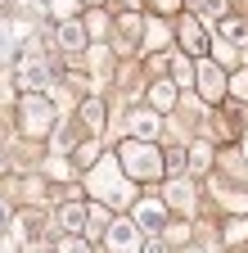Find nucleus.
<instances>
[{
    "label": "nucleus",
    "mask_w": 248,
    "mask_h": 253,
    "mask_svg": "<svg viewBox=\"0 0 248 253\" xmlns=\"http://www.w3.org/2000/svg\"><path fill=\"white\" fill-rule=\"evenodd\" d=\"M86 195H95L100 204H113V208H127L136 204V181L122 172L117 154H100V163L86 168Z\"/></svg>",
    "instance_id": "1"
},
{
    "label": "nucleus",
    "mask_w": 248,
    "mask_h": 253,
    "mask_svg": "<svg viewBox=\"0 0 248 253\" xmlns=\"http://www.w3.org/2000/svg\"><path fill=\"white\" fill-rule=\"evenodd\" d=\"M117 163H122V172H127L131 181H158L167 172V154L153 145V140L127 136V140L117 145Z\"/></svg>",
    "instance_id": "2"
},
{
    "label": "nucleus",
    "mask_w": 248,
    "mask_h": 253,
    "mask_svg": "<svg viewBox=\"0 0 248 253\" xmlns=\"http://www.w3.org/2000/svg\"><path fill=\"white\" fill-rule=\"evenodd\" d=\"M18 118H23V131L27 136H45L50 126H54V104L45 100L41 90H27L23 104H18Z\"/></svg>",
    "instance_id": "3"
},
{
    "label": "nucleus",
    "mask_w": 248,
    "mask_h": 253,
    "mask_svg": "<svg viewBox=\"0 0 248 253\" xmlns=\"http://www.w3.org/2000/svg\"><path fill=\"white\" fill-rule=\"evenodd\" d=\"M18 68H14V86L18 90H45L50 86V77H54V68H50V59L45 54H36V50H27L23 59H14Z\"/></svg>",
    "instance_id": "4"
},
{
    "label": "nucleus",
    "mask_w": 248,
    "mask_h": 253,
    "mask_svg": "<svg viewBox=\"0 0 248 253\" xmlns=\"http://www.w3.org/2000/svg\"><path fill=\"white\" fill-rule=\"evenodd\" d=\"M104 240H108V253H140V249H144V244H140V226H136V221H108Z\"/></svg>",
    "instance_id": "5"
},
{
    "label": "nucleus",
    "mask_w": 248,
    "mask_h": 253,
    "mask_svg": "<svg viewBox=\"0 0 248 253\" xmlns=\"http://www.w3.org/2000/svg\"><path fill=\"white\" fill-rule=\"evenodd\" d=\"M131 208H136V226H140V231L158 235V231L167 226V199H136Z\"/></svg>",
    "instance_id": "6"
},
{
    "label": "nucleus",
    "mask_w": 248,
    "mask_h": 253,
    "mask_svg": "<svg viewBox=\"0 0 248 253\" xmlns=\"http://www.w3.org/2000/svg\"><path fill=\"white\" fill-rule=\"evenodd\" d=\"M194 82H199V90H203L208 104H221L226 90H230L226 77H221V63H199V77H194Z\"/></svg>",
    "instance_id": "7"
},
{
    "label": "nucleus",
    "mask_w": 248,
    "mask_h": 253,
    "mask_svg": "<svg viewBox=\"0 0 248 253\" xmlns=\"http://www.w3.org/2000/svg\"><path fill=\"white\" fill-rule=\"evenodd\" d=\"M180 50L190 54V59H208L212 41H208V32H203L199 18H185V23H180Z\"/></svg>",
    "instance_id": "8"
},
{
    "label": "nucleus",
    "mask_w": 248,
    "mask_h": 253,
    "mask_svg": "<svg viewBox=\"0 0 248 253\" xmlns=\"http://www.w3.org/2000/svg\"><path fill=\"white\" fill-rule=\"evenodd\" d=\"M54 41L64 45V50H86V41H90V32H86V18H59V27H54Z\"/></svg>",
    "instance_id": "9"
},
{
    "label": "nucleus",
    "mask_w": 248,
    "mask_h": 253,
    "mask_svg": "<svg viewBox=\"0 0 248 253\" xmlns=\"http://www.w3.org/2000/svg\"><path fill=\"white\" fill-rule=\"evenodd\" d=\"M216 37H221V41H230L239 54H248V23H244V18L221 14V18H216Z\"/></svg>",
    "instance_id": "10"
},
{
    "label": "nucleus",
    "mask_w": 248,
    "mask_h": 253,
    "mask_svg": "<svg viewBox=\"0 0 248 253\" xmlns=\"http://www.w3.org/2000/svg\"><path fill=\"white\" fill-rule=\"evenodd\" d=\"M127 131H131L136 140H158V131H163V113H158V109L131 113V118H127Z\"/></svg>",
    "instance_id": "11"
},
{
    "label": "nucleus",
    "mask_w": 248,
    "mask_h": 253,
    "mask_svg": "<svg viewBox=\"0 0 248 253\" xmlns=\"http://www.w3.org/2000/svg\"><path fill=\"white\" fill-rule=\"evenodd\" d=\"M140 32H144V18L122 14L117 18V32H113V50H136L140 45Z\"/></svg>",
    "instance_id": "12"
},
{
    "label": "nucleus",
    "mask_w": 248,
    "mask_h": 253,
    "mask_svg": "<svg viewBox=\"0 0 248 253\" xmlns=\"http://www.w3.org/2000/svg\"><path fill=\"white\" fill-rule=\"evenodd\" d=\"M77 118L86 126V136H104V100H100V95H86L81 109H77Z\"/></svg>",
    "instance_id": "13"
},
{
    "label": "nucleus",
    "mask_w": 248,
    "mask_h": 253,
    "mask_svg": "<svg viewBox=\"0 0 248 253\" xmlns=\"http://www.w3.org/2000/svg\"><path fill=\"white\" fill-rule=\"evenodd\" d=\"M86 221H90V204L68 199L64 208H59V226H64L68 235H81V231H86Z\"/></svg>",
    "instance_id": "14"
},
{
    "label": "nucleus",
    "mask_w": 248,
    "mask_h": 253,
    "mask_svg": "<svg viewBox=\"0 0 248 253\" xmlns=\"http://www.w3.org/2000/svg\"><path fill=\"white\" fill-rule=\"evenodd\" d=\"M176 82H167V77H158V82H153L149 86V109H158V113H172L176 109Z\"/></svg>",
    "instance_id": "15"
},
{
    "label": "nucleus",
    "mask_w": 248,
    "mask_h": 253,
    "mask_svg": "<svg viewBox=\"0 0 248 253\" xmlns=\"http://www.w3.org/2000/svg\"><path fill=\"white\" fill-rule=\"evenodd\" d=\"M163 199H167V204H172L176 212H194V204H199V195H194V190H190V185H185V181H172Z\"/></svg>",
    "instance_id": "16"
},
{
    "label": "nucleus",
    "mask_w": 248,
    "mask_h": 253,
    "mask_svg": "<svg viewBox=\"0 0 248 253\" xmlns=\"http://www.w3.org/2000/svg\"><path fill=\"white\" fill-rule=\"evenodd\" d=\"M194 77H199V63L185 54V50L172 54V82H176V86H194Z\"/></svg>",
    "instance_id": "17"
},
{
    "label": "nucleus",
    "mask_w": 248,
    "mask_h": 253,
    "mask_svg": "<svg viewBox=\"0 0 248 253\" xmlns=\"http://www.w3.org/2000/svg\"><path fill=\"white\" fill-rule=\"evenodd\" d=\"M158 45H172V27L153 18V23H144V50H158Z\"/></svg>",
    "instance_id": "18"
},
{
    "label": "nucleus",
    "mask_w": 248,
    "mask_h": 253,
    "mask_svg": "<svg viewBox=\"0 0 248 253\" xmlns=\"http://www.w3.org/2000/svg\"><path fill=\"white\" fill-rule=\"evenodd\" d=\"M77 163H81V168H95V163H100V140H95V136L77 145Z\"/></svg>",
    "instance_id": "19"
},
{
    "label": "nucleus",
    "mask_w": 248,
    "mask_h": 253,
    "mask_svg": "<svg viewBox=\"0 0 248 253\" xmlns=\"http://www.w3.org/2000/svg\"><path fill=\"white\" fill-rule=\"evenodd\" d=\"M14 37H18L14 23H0V63H9V59H14Z\"/></svg>",
    "instance_id": "20"
},
{
    "label": "nucleus",
    "mask_w": 248,
    "mask_h": 253,
    "mask_svg": "<svg viewBox=\"0 0 248 253\" xmlns=\"http://www.w3.org/2000/svg\"><path fill=\"white\" fill-rule=\"evenodd\" d=\"M190 163H194V172H208V163H212V145H208V140H199V145L190 149Z\"/></svg>",
    "instance_id": "21"
},
{
    "label": "nucleus",
    "mask_w": 248,
    "mask_h": 253,
    "mask_svg": "<svg viewBox=\"0 0 248 253\" xmlns=\"http://www.w3.org/2000/svg\"><path fill=\"white\" fill-rule=\"evenodd\" d=\"M226 244H248V212H244V221H235V226H226Z\"/></svg>",
    "instance_id": "22"
},
{
    "label": "nucleus",
    "mask_w": 248,
    "mask_h": 253,
    "mask_svg": "<svg viewBox=\"0 0 248 253\" xmlns=\"http://www.w3.org/2000/svg\"><path fill=\"white\" fill-rule=\"evenodd\" d=\"M86 32H90V37H104V32H108V14L90 9V14H86Z\"/></svg>",
    "instance_id": "23"
},
{
    "label": "nucleus",
    "mask_w": 248,
    "mask_h": 253,
    "mask_svg": "<svg viewBox=\"0 0 248 253\" xmlns=\"http://www.w3.org/2000/svg\"><path fill=\"white\" fill-rule=\"evenodd\" d=\"M45 176H50V181H68V176H72L68 158H50V163H45Z\"/></svg>",
    "instance_id": "24"
},
{
    "label": "nucleus",
    "mask_w": 248,
    "mask_h": 253,
    "mask_svg": "<svg viewBox=\"0 0 248 253\" xmlns=\"http://www.w3.org/2000/svg\"><path fill=\"white\" fill-rule=\"evenodd\" d=\"M190 163V149H167V172H185Z\"/></svg>",
    "instance_id": "25"
},
{
    "label": "nucleus",
    "mask_w": 248,
    "mask_h": 253,
    "mask_svg": "<svg viewBox=\"0 0 248 253\" xmlns=\"http://www.w3.org/2000/svg\"><path fill=\"white\" fill-rule=\"evenodd\" d=\"M230 95L248 104V73H235V77H230Z\"/></svg>",
    "instance_id": "26"
},
{
    "label": "nucleus",
    "mask_w": 248,
    "mask_h": 253,
    "mask_svg": "<svg viewBox=\"0 0 248 253\" xmlns=\"http://www.w3.org/2000/svg\"><path fill=\"white\" fill-rule=\"evenodd\" d=\"M59 253H90V244L81 235H68V240H59Z\"/></svg>",
    "instance_id": "27"
},
{
    "label": "nucleus",
    "mask_w": 248,
    "mask_h": 253,
    "mask_svg": "<svg viewBox=\"0 0 248 253\" xmlns=\"http://www.w3.org/2000/svg\"><path fill=\"white\" fill-rule=\"evenodd\" d=\"M149 5L158 9V14H176V9H180V0H149Z\"/></svg>",
    "instance_id": "28"
},
{
    "label": "nucleus",
    "mask_w": 248,
    "mask_h": 253,
    "mask_svg": "<svg viewBox=\"0 0 248 253\" xmlns=\"http://www.w3.org/2000/svg\"><path fill=\"white\" fill-rule=\"evenodd\" d=\"M0 226H9V204L0 199Z\"/></svg>",
    "instance_id": "29"
}]
</instances>
